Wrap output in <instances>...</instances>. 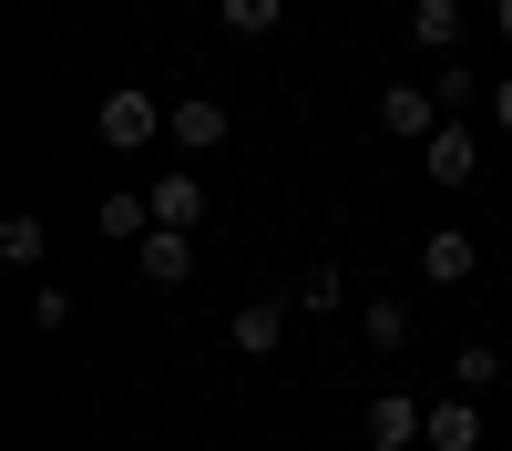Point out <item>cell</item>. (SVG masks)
Masks as SVG:
<instances>
[{
    "label": "cell",
    "mask_w": 512,
    "mask_h": 451,
    "mask_svg": "<svg viewBox=\"0 0 512 451\" xmlns=\"http://www.w3.org/2000/svg\"><path fill=\"white\" fill-rule=\"evenodd\" d=\"M164 123H175V103H154L144 82H123V93H103V103H93V134H103L113 154H144Z\"/></svg>",
    "instance_id": "obj_1"
},
{
    "label": "cell",
    "mask_w": 512,
    "mask_h": 451,
    "mask_svg": "<svg viewBox=\"0 0 512 451\" xmlns=\"http://www.w3.org/2000/svg\"><path fill=\"white\" fill-rule=\"evenodd\" d=\"M369 441L379 451H431V410H420L410 390H379L369 400Z\"/></svg>",
    "instance_id": "obj_2"
},
{
    "label": "cell",
    "mask_w": 512,
    "mask_h": 451,
    "mask_svg": "<svg viewBox=\"0 0 512 451\" xmlns=\"http://www.w3.org/2000/svg\"><path fill=\"white\" fill-rule=\"evenodd\" d=\"M379 134H390V144H431V134H441V93L390 82V93H379Z\"/></svg>",
    "instance_id": "obj_3"
},
{
    "label": "cell",
    "mask_w": 512,
    "mask_h": 451,
    "mask_svg": "<svg viewBox=\"0 0 512 451\" xmlns=\"http://www.w3.org/2000/svg\"><path fill=\"white\" fill-rule=\"evenodd\" d=\"M195 277V226H154L144 236V287H185Z\"/></svg>",
    "instance_id": "obj_4"
},
{
    "label": "cell",
    "mask_w": 512,
    "mask_h": 451,
    "mask_svg": "<svg viewBox=\"0 0 512 451\" xmlns=\"http://www.w3.org/2000/svg\"><path fill=\"white\" fill-rule=\"evenodd\" d=\"M420 175H431V185H472V123H461V113L420 144Z\"/></svg>",
    "instance_id": "obj_5"
},
{
    "label": "cell",
    "mask_w": 512,
    "mask_h": 451,
    "mask_svg": "<svg viewBox=\"0 0 512 451\" xmlns=\"http://www.w3.org/2000/svg\"><path fill=\"white\" fill-rule=\"evenodd\" d=\"M472 267H482V257H472V236H461V226H431V236H420V277H431V287H461Z\"/></svg>",
    "instance_id": "obj_6"
},
{
    "label": "cell",
    "mask_w": 512,
    "mask_h": 451,
    "mask_svg": "<svg viewBox=\"0 0 512 451\" xmlns=\"http://www.w3.org/2000/svg\"><path fill=\"white\" fill-rule=\"evenodd\" d=\"M93 226H103L113 246H144V236H154V195H134V185H113V195L93 205Z\"/></svg>",
    "instance_id": "obj_7"
},
{
    "label": "cell",
    "mask_w": 512,
    "mask_h": 451,
    "mask_svg": "<svg viewBox=\"0 0 512 451\" xmlns=\"http://www.w3.org/2000/svg\"><path fill=\"white\" fill-rule=\"evenodd\" d=\"M154 226H205V175H154Z\"/></svg>",
    "instance_id": "obj_8"
},
{
    "label": "cell",
    "mask_w": 512,
    "mask_h": 451,
    "mask_svg": "<svg viewBox=\"0 0 512 451\" xmlns=\"http://www.w3.org/2000/svg\"><path fill=\"white\" fill-rule=\"evenodd\" d=\"M410 41H420V52H451V41H461V0H410Z\"/></svg>",
    "instance_id": "obj_9"
},
{
    "label": "cell",
    "mask_w": 512,
    "mask_h": 451,
    "mask_svg": "<svg viewBox=\"0 0 512 451\" xmlns=\"http://www.w3.org/2000/svg\"><path fill=\"white\" fill-rule=\"evenodd\" d=\"M164 134H175L185 154H216V144H226V103H175V123H164Z\"/></svg>",
    "instance_id": "obj_10"
},
{
    "label": "cell",
    "mask_w": 512,
    "mask_h": 451,
    "mask_svg": "<svg viewBox=\"0 0 512 451\" xmlns=\"http://www.w3.org/2000/svg\"><path fill=\"white\" fill-rule=\"evenodd\" d=\"M277 339H287V308H277V298H246V308H236V349H246V359H267Z\"/></svg>",
    "instance_id": "obj_11"
},
{
    "label": "cell",
    "mask_w": 512,
    "mask_h": 451,
    "mask_svg": "<svg viewBox=\"0 0 512 451\" xmlns=\"http://www.w3.org/2000/svg\"><path fill=\"white\" fill-rule=\"evenodd\" d=\"M431 451H482V410H472V390L431 410Z\"/></svg>",
    "instance_id": "obj_12"
},
{
    "label": "cell",
    "mask_w": 512,
    "mask_h": 451,
    "mask_svg": "<svg viewBox=\"0 0 512 451\" xmlns=\"http://www.w3.org/2000/svg\"><path fill=\"white\" fill-rule=\"evenodd\" d=\"M410 328H420L410 298H369V308H359V339H369V349H410Z\"/></svg>",
    "instance_id": "obj_13"
},
{
    "label": "cell",
    "mask_w": 512,
    "mask_h": 451,
    "mask_svg": "<svg viewBox=\"0 0 512 451\" xmlns=\"http://www.w3.org/2000/svg\"><path fill=\"white\" fill-rule=\"evenodd\" d=\"M41 257H52L41 216H0V267H41Z\"/></svg>",
    "instance_id": "obj_14"
},
{
    "label": "cell",
    "mask_w": 512,
    "mask_h": 451,
    "mask_svg": "<svg viewBox=\"0 0 512 451\" xmlns=\"http://www.w3.org/2000/svg\"><path fill=\"white\" fill-rule=\"evenodd\" d=\"M277 11H287V0H216V21H226L236 41H256V31H277Z\"/></svg>",
    "instance_id": "obj_15"
},
{
    "label": "cell",
    "mask_w": 512,
    "mask_h": 451,
    "mask_svg": "<svg viewBox=\"0 0 512 451\" xmlns=\"http://www.w3.org/2000/svg\"><path fill=\"white\" fill-rule=\"evenodd\" d=\"M338 298H349V277H338V267H308V277H297V308H308V318H328Z\"/></svg>",
    "instance_id": "obj_16"
},
{
    "label": "cell",
    "mask_w": 512,
    "mask_h": 451,
    "mask_svg": "<svg viewBox=\"0 0 512 451\" xmlns=\"http://www.w3.org/2000/svg\"><path fill=\"white\" fill-rule=\"evenodd\" d=\"M451 380H461V390H492V380H502V349H472V339H461V349H451Z\"/></svg>",
    "instance_id": "obj_17"
},
{
    "label": "cell",
    "mask_w": 512,
    "mask_h": 451,
    "mask_svg": "<svg viewBox=\"0 0 512 451\" xmlns=\"http://www.w3.org/2000/svg\"><path fill=\"white\" fill-rule=\"evenodd\" d=\"M431 93H441V113H461V123H472V72H461V62H451V72L431 82Z\"/></svg>",
    "instance_id": "obj_18"
},
{
    "label": "cell",
    "mask_w": 512,
    "mask_h": 451,
    "mask_svg": "<svg viewBox=\"0 0 512 451\" xmlns=\"http://www.w3.org/2000/svg\"><path fill=\"white\" fill-rule=\"evenodd\" d=\"M492 123H502V134H512V72L492 82Z\"/></svg>",
    "instance_id": "obj_19"
},
{
    "label": "cell",
    "mask_w": 512,
    "mask_h": 451,
    "mask_svg": "<svg viewBox=\"0 0 512 451\" xmlns=\"http://www.w3.org/2000/svg\"><path fill=\"white\" fill-rule=\"evenodd\" d=\"M492 31H502V41H512V0H492Z\"/></svg>",
    "instance_id": "obj_20"
},
{
    "label": "cell",
    "mask_w": 512,
    "mask_h": 451,
    "mask_svg": "<svg viewBox=\"0 0 512 451\" xmlns=\"http://www.w3.org/2000/svg\"><path fill=\"white\" fill-rule=\"evenodd\" d=\"M390 11H410V0H390Z\"/></svg>",
    "instance_id": "obj_21"
}]
</instances>
